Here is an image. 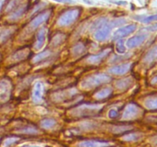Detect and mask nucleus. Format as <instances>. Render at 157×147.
Wrapping results in <instances>:
<instances>
[{
	"mask_svg": "<svg viewBox=\"0 0 157 147\" xmlns=\"http://www.w3.org/2000/svg\"><path fill=\"white\" fill-rule=\"evenodd\" d=\"M110 80V77L106 74H95L86 77L81 83V86L85 89H92L101 84H107Z\"/></svg>",
	"mask_w": 157,
	"mask_h": 147,
	"instance_id": "nucleus-1",
	"label": "nucleus"
},
{
	"mask_svg": "<svg viewBox=\"0 0 157 147\" xmlns=\"http://www.w3.org/2000/svg\"><path fill=\"white\" fill-rule=\"evenodd\" d=\"M94 27L98 28L94 34L95 39L99 41H104L108 38L111 29V25L108 24L107 18H99L98 21H95Z\"/></svg>",
	"mask_w": 157,
	"mask_h": 147,
	"instance_id": "nucleus-2",
	"label": "nucleus"
},
{
	"mask_svg": "<svg viewBox=\"0 0 157 147\" xmlns=\"http://www.w3.org/2000/svg\"><path fill=\"white\" fill-rule=\"evenodd\" d=\"M81 10L79 9H72L64 12L59 16L58 19V24L59 26H67L71 24L79 18Z\"/></svg>",
	"mask_w": 157,
	"mask_h": 147,
	"instance_id": "nucleus-3",
	"label": "nucleus"
},
{
	"mask_svg": "<svg viewBox=\"0 0 157 147\" xmlns=\"http://www.w3.org/2000/svg\"><path fill=\"white\" fill-rule=\"evenodd\" d=\"M51 11H46V12H42V13L39 14L38 15H37L34 19L32 20L30 23H29V28L30 30H35L36 29L38 26L41 25V24H43L44 22H45L49 18L51 15Z\"/></svg>",
	"mask_w": 157,
	"mask_h": 147,
	"instance_id": "nucleus-4",
	"label": "nucleus"
},
{
	"mask_svg": "<svg viewBox=\"0 0 157 147\" xmlns=\"http://www.w3.org/2000/svg\"><path fill=\"white\" fill-rule=\"evenodd\" d=\"M136 25L135 24H128V25L121 28H119L117 31L114 32V34H113V39H121V38H124V37L128 36L129 35L133 33L136 30Z\"/></svg>",
	"mask_w": 157,
	"mask_h": 147,
	"instance_id": "nucleus-5",
	"label": "nucleus"
},
{
	"mask_svg": "<svg viewBox=\"0 0 157 147\" xmlns=\"http://www.w3.org/2000/svg\"><path fill=\"white\" fill-rule=\"evenodd\" d=\"M140 107L135 104H129L125 107L123 113V118L125 119H131L136 117L140 113Z\"/></svg>",
	"mask_w": 157,
	"mask_h": 147,
	"instance_id": "nucleus-6",
	"label": "nucleus"
},
{
	"mask_svg": "<svg viewBox=\"0 0 157 147\" xmlns=\"http://www.w3.org/2000/svg\"><path fill=\"white\" fill-rule=\"evenodd\" d=\"M44 93V86L41 82H37L35 84L32 92V99L35 103H39L42 100Z\"/></svg>",
	"mask_w": 157,
	"mask_h": 147,
	"instance_id": "nucleus-7",
	"label": "nucleus"
},
{
	"mask_svg": "<svg viewBox=\"0 0 157 147\" xmlns=\"http://www.w3.org/2000/svg\"><path fill=\"white\" fill-rule=\"evenodd\" d=\"M111 50L110 48H106L104 49L103 51L100 52V53L97 54V55H91V56L88 57L87 58V62L90 63V64H98V63L101 62L102 61H104L106 58L107 57V55L110 53Z\"/></svg>",
	"mask_w": 157,
	"mask_h": 147,
	"instance_id": "nucleus-8",
	"label": "nucleus"
},
{
	"mask_svg": "<svg viewBox=\"0 0 157 147\" xmlns=\"http://www.w3.org/2000/svg\"><path fill=\"white\" fill-rule=\"evenodd\" d=\"M110 142L101 140H87L78 143V147H108Z\"/></svg>",
	"mask_w": 157,
	"mask_h": 147,
	"instance_id": "nucleus-9",
	"label": "nucleus"
},
{
	"mask_svg": "<svg viewBox=\"0 0 157 147\" xmlns=\"http://www.w3.org/2000/svg\"><path fill=\"white\" fill-rule=\"evenodd\" d=\"M130 66H131V64H130V63L119 64V65L114 66V67L109 69L108 72L110 74H112L122 75L129 71V70L130 69Z\"/></svg>",
	"mask_w": 157,
	"mask_h": 147,
	"instance_id": "nucleus-10",
	"label": "nucleus"
},
{
	"mask_svg": "<svg viewBox=\"0 0 157 147\" xmlns=\"http://www.w3.org/2000/svg\"><path fill=\"white\" fill-rule=\"evenodd\" d=\"M146 38H147V35H136V36L133 37V38H130L127 41V46L129 48H134V47H137V46L140 45L142 43H144Z\"/></svg>",
	"mask_w": 157,
	"mask_h": 147,
	"instance_id": "nucleus-11",
	"label": "nucleus"
},
{
	"mask_svg": "<svg viewBox=\"0 0 157 147\" xmlns=\"http://www.w3.org/2000/svg\"><path fill=\"white\" fill-rule=\"evenodd\" d=\"M100 109V106L98 104H86L84 105V107H80L78 109H77L78 113L81 112V115H86V114H90V113H94V112H97Z\"/></svg>",
	"mask_w": 157,
	"mask_h": 147,
	"instance_id": "nucleus-12",
	"label": "nucleus"
},
{
	"mask_svg": "<svg viewBox=\"0 0 157 147\" xmlns=\"http://www.w3.org/2000/svg\"><path fill=\"white\" fill-rule=\"evenodd\" d=\"M46 34H47V31L44 28H42L40 29L36 35V41H35V48L36 49H41L43 47L44 44V41H45Z\"/></svg>",
	"mask_w": 157,
	"mask_h": 147,
	"instance_id": "nucleus-13",
	"label": "nucleus"
},
{
	"mask_svg": "<svg viewBox=\"0 0 157 147\" xmlns=\"http://www.w3.org/2000/svg\"><path fill=\"white\" fill-rule=\"evenodd\" d=\"M9 90H10V87H9V82L6 81H0V99L4 100L7 98Z\"/></svg>",
	"mask_w": 157,
	"mask_h": 147,
	"instance_id": "nucleus-14",
	"label": "nucleus"
},
{
	"mask_svg": "<svg viewBox=\"0 0 157 147\" xmlns=\"http://www.w3.org/2000/svg\"><path fill=\"white\" fill-rule=\"evenodd\" d=\"M112 92H113V90L110 87H105V88H103L101 90H99L95 94V97L98 100L106 99L112 94Z\"/></svg>",
	"mask_w": 157,
	"mask_h": 147,
	"instance_id": "nucleus-15",
	"label": "nucleus"
},
{
	"mask_svg": "<svg viewBox=\"0 0 157 147\" xmlns=\"http://www.w3.org/2000/svg\"><path fill=\"white\" fill-rule=\"evenodd\" d=\"M133 84V81L131 78H125V79L119 80L116 82V87L120 90H124V89H127L131 86Z\"/></svg>",
	"mask_w": 157,
	"mask_h": 147,
	"instance_id": "nucleus-16",
	"label": "nucleus"
},
{
	"mask_svg": "<svg viewBox=\"0 0 157 147\" xmlns=\"http://www.w3.org/2000/svg\"><path fill=\"white\" fill-rule=\"evenodd\" d=\"M26 10V6H21L19 7H18L17 9H15V12H12V14L9 16V19L10 20H16L18 19V18L21 16L23 15L25 12Z\"/></svg>",
	"mask_w": 157,
	"mask_h": 147,
	"instance_id": "nucleus-17",
	"label": "nucleus"
},
{
	"mask_svg": "<svg viewBox=\"0 0 157 147\" xmlns=\"http://www.w3.org/2000/svg\"><path fill=\"white\" fill-rule=\"evenodd\" d=\"M156 47H154L152 50H150V51L146 55L145 58H144V62L147 63V64H150V63L156 61Z\"/></svg>",
	"mask_w": 157,
	"mask_h": 147,
	"instance_id": "nucleus-18",
	"label": "nucleus"
},
{
	"mask_svg": "<svg viewBox=\"0 0 157 147\" xmlns=\"http://www.w3.org/2000/svg\"><path fill=\"white\" fill-rule=\"evenodd\" d=\"M51 55H52V53H51L50 51H42L41 53L38 54V55H37L36 56L34 57L32 61H33L35 64H36V63L41 62V61L45 60L46 58H49Z\"/></svg>",
	"mask_w": 157,
	"mask_h": 147,
	"instance_id": "nucleus-19",
	"label": "nucleus"
},
{
	"mask_svg": "<svg viewBox=\"0 0 157 147\" xmlns=\"http://www.w3.org/2000/svg\"><path fill=\"white\" fill-rule=\"evenodd\" d=\"M28 51L25 49H23V50L18 51L17 52H15L13 55H12V59L15 61H20L25 60L27 57L28 55Z\"/></svg>",
	"mask_w": 157,
	"mask_h": 147,
	"instance_id": "nucleus-20",
	"label": "nucleus"
},
{
	"mask_svg": "<svg viewBox=\"0 0 157 147\" xmlns=\"http://www.w3.org/2000/svg\"><path fill=\"white\" fill-rule=\"evenodd\" d=\"M85 46L81 43H78L72 47V53L75 56H80L85 52Z\"/></svg>",
	"mask_w": 157,
	"mask_h": 147,
	"instance_id": "nucleus-21",
	"label": "nucleus"
},
{
	"mask_svg": "<svg viewBox=\"0 0 157 147\" xmlns=\"http://www.w3.org/2000/svg\"><path fill=\"white\" fill-rule=\"evenodd\" d=\"M56 125V121L53 119H44L41 121V126L44 129H50Z\"/></svg>",
	"mask_w": 157,
	"mask_h": 147,
	"instance_id": "nucleus-22",
	"label": "nucleus"
},
{
	"mask_svg": "<svg viewBox=\"0 0 157 147\" xmlns=\"http://www.w3.org/2000/svg\"><path fill=\"white\" fill-rule=\"evenodd\" d=\"M146 106L148 107L150 110H156L157 107V103H156V97L153 96V97H150L147 99L145 102Z\"/></svg>",
	"mask_w": 157,
	"mask_h": 147,
	"instance_id": "nucleus-23",
	"label": "nucleus"
},
{
	"mask_svg": "<svg viewBox=\"0 0 157 147\" xmlns=\"http://www.w3.org/2000/svg\"><path fill=\"white\" fill-rule=\"evenodd\" d=\"M12 31H11L10 29H5V30H2L0 32V41H5L6 39L9 38V36L12 34Z\"/></svg>",
	"mask_w": 157,
	"mask_h": 147,
	"instance_id": "nucleus-24",
	"label": "nucleus"
},
{
	"mask_svg": "<svg viewBox=\"0 0 157 147\" xmlns=\"http://www.w3.org/2000/svg\"><path fill=\"white\" fill-rule=\"evenodd\" d=\"M140 136L141 135L140 133H132V134H128L124 136V139L127 141H136L140 139Z\"/></svg>",
	"mask_w": 157,
	"mask_h": 147,
	"instance_id": "nucleus-25",
	"label": "nucleus"
},
{
	"mask_svg": "<svg viewBox=\"0 0 157 147\" xmlns=\"http://www.w3.org/2000/svg\"><path fill=\"white\" fill-rule=\"evenodd\" d=\"M116 50L119 54H123L126 51L125 46H124V43L123 40H120L118 41L116 45Z\"/></svg>",
	"mask_w": 157,
	"mask_h": 147,
	"instance_id": "nucleus-26",
	"label": "nucleus"
},
{
	"mask_svg": "<svg viewBox=\"0 0 157 147\" xmlns=\"http://www.w3.org/2000/svg\"><path fill=\"white\" fill-rule=\"evenodd\" d=\"M20 2H21V0H12L11 2H9V4L6 7V11L7 12H11L12 9H15L19 5Z\"/></svg>",
	"mask_w": 157,
	"mask_h": 147,
	"instance_id": "nucleus-27",
	"label": "nucleus"
},
{
	"mask_svg": "<svg viewBox=\"0 0 157 147\" xmlns=\"http://www.w3.org/2000/svg\"><path fill=\"white\" fill-rule=\"evenodd\" d=\"M20 133H26V134H35V133H38V130L35 128H33V127L27 126L23 128L21 130H20Z\"/></svg>",
	"mask_w": 157,
	"mask_h": 147,
	"instance_id": "nucleus-28",
	"label": "nucleus"
},
{
	"mask_svg": "<svg viewBox=\"0 0 157 147\" xmlns=\"http://www.w3.org/2000/svg\"><path fill=\"white\" fill-rule=\"evenodd\" d=\"M129 126H114L113 127V133H121L122 132L126 131V130H128Z\"/></svg>",
	"mask_w": 157,
	"mask_h": 147,
	"instance_id": "nucleus-29",
	"label": "nucleus"
},
{
	"mask_svg": "<svg viewBox=\"0 0 157 147\" xmlns=\"http://www.w3.org/2000/svg\"><path fill=\"white\" fill-rule=\"evenodd\" d=\"M157 16L156 15H152V16H148V17H145V18H140V21H142V22H145V23H148V22H150V21H155V20L156 19Z\"/></svg>",
	"mask_w": 157,
	"mask_h": 147,
	"instance_id": "nucleus-30",
	"label": "nucleus"
},
{
	"mask_svg": "<svg viewBox=\"0 0 157 147\" xmlns=\"http://www.w3.org/2000/svg\"><path fill=\"white\" fill-rule=\"evenodd\" d=\"M64 35H55L54 39H57V41L56 40H55V41H54L52 44H54L55 45H58V44H61V42H62V41H64Z\"/></svg>",
	"mask_w": 157,
	"mask_h": 147,
	"instance_id": "nucleus-31",
	"label": "nucleus"
},
{
	"mask_svg": "<svg viewBox=\"0 0 157 147\" xmlns=\"http://www.w3.org/2000/svg\"><path fill=\"white\" fill-rule=\"evenodd\" d=\"M117 116L118 111L117 110H115V109H111V110H110V112H109V116H110V118H112V119L116 118Z\"/></svg>",
	"mask_w": 157,
	"mask_h": 147,
	"instance_id": "nucleus-32",
	"label": "nucleus"
},
{
	"mask_svg": "<svg viewBox=\"0 0 157 147\" xmlns=\"http://www.w3.org/2000/svg\"><path fill=\"white\" fill-rule=\"evenodd\" d=\"M16 138H13V137H11V138H9V139H7L6 140V142H5V145H6V146H9V145H12V143H13V142H15V140H16Z\"/></svg>",
	"mask_w": 157,
	"mask_h": 147,
	"instance_id": "nucleus-33",
	"label": "nucleus"
},
{
	"mask_svg": "<svg viewBox=\"0 0 157 147\" xmlns=\"http://www.w3.org/2000/svg\"><path fill=\"white\" fill-rule=\"evenodd\" d=\"M55 1L58 2H61V3H71L72 2L71 0H55Z\"/></svg>",
	"mask_w": 157,
	"mask_h": 147,
	"instance_id": "nucleus-34",
	"label": "nucleus"
},
{
	"mask_svg": "<svg viewBox=\"0 0 157 147\" xmlns=\"http://www.w3.org/2000/svg\"><path fill=\"white\" fill-rule=\"evenodd\" d=\"M5 2H6V0H0V12H1L2 9Z\"/></svg>",
	"mask_w": 157,
	"mask_h": 147,
	"instance_id": "nucleus-35",
	"label": "nucleus"
},
{
	"mask_svg": "<svg viewBox=\"0 0 157 147\" xmlns=\"http://www.w3.org/2000/svg\"><path fill=\"white\" fill-rule=\"evenodd\" d=\"M25 147H38V146H25Z\"/></svg>",
	"mask_w": 157,
	"mask_h": 147,
	"instance_id": "nucleus-36",
	"label": "nucleus"
}]
</instances>
